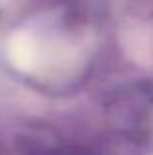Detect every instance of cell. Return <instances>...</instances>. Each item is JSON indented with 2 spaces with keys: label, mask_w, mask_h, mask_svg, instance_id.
<instances>
[{
  "label": "cell",
  "mask_w": 153,
  "mask_h": 155,
  "mask_svg": "<svg viewBox=\"0 0 153 155\" xmlns=\"http://www.w3.org/2000/svg\"><path fill=\"white\" fill-rule=\"evenodd\" d=\"M2 4H4V0H0V8H2Z\"/></svg>",
  "instance_id": "cell-1"
}]
</instances>
